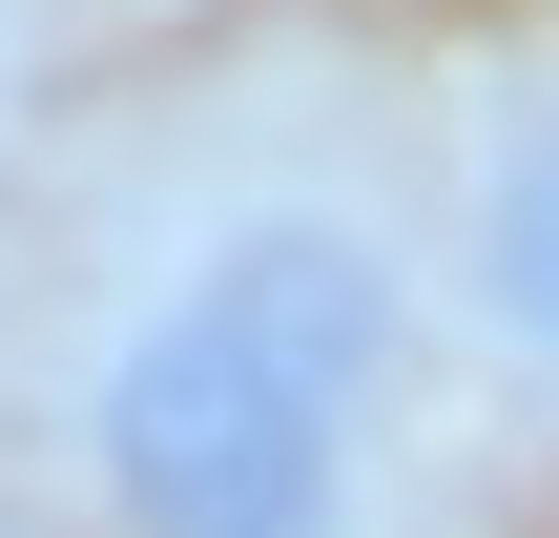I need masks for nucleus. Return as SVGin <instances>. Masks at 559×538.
<instances>
[{"mask_svg": "<svg viewBox=\"0 0 559 538\" xmlns=\"http://www.w3.org/2000/svg\"><path fill=\"white\" fill-rule=\"evenodd\" d=\"M415 207H436L456 373H477L498 415H539V435H559V21H539V41H498V62L456 83Z\"/></svg>", "mask_w": 559, "mask_h": 538, "instance_id": "2", "label": "nucleus"}, {"mask_svg": "<svg viewBox=\"0 0 559 538\" xmlns=\"http://www.w3.org/2000/svg\"><path fill=\"white\" fill-rule=\"evenodd\" d=\"M436 394V207L311 62L145 104L62 187L41 456L83 538H394Z\"/></svg>", "mask_w": 559, "mask_h": 538, "instance_id": "1", "label": "nucleus"}]
</instances>
